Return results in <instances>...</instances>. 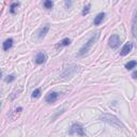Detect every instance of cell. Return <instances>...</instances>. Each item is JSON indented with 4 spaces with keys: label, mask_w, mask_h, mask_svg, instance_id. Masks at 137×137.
I'll list each match as a JSON object with an SVG mask.
<instances>
[{
    "label": "cell",
    "mask_w": 137,
    "mask_h": 137,
    "mask_svg": "<svg viewBox=\"0 0 137 137\" xmlns=\"http://www.w3.org/2000/svg\"><path fill=\"white\" fill-rule=\"evenodd\" d=\"M99 35H100L99 32H95V33L93 34L92 37H91L87 42H86V44H85L80 49H79V52H78V56H79V57H82V56L86 55V54H87V53L89 52V50L91 49V47L93 46V44H94V43L98 41Z\"/></svg>",
    "instance_id": "cell-1"
},
{
    "label": "cell",
    "mask_w": 137,
    "mask_h": 137,
    "mask_svg": "<svg viewBox=\"0 0 137 137\" xmlns=\"http://www.w3.org/2000/svg\"><path fill=\"white\" fill-rule=\"evenodd\" d=\"M101 119H102L103 121L107 122V123L111 124L112 126H116L118 128H124V125L122 124V122L120 120H118L115 116H112V115H109V114H104L101 116Z\"/></svg>",
    "instance_id": "cell-2"
},
{
    "label": "cell",
    "mask_w": 137,
    "mask_h": 137,
    "mask_svg": "<svg viewBox=\"0 0 137 137\" xmlns=\"http://www.w3.org/2000/svg\"><path fill=\"white\" fill-rule=\"evenodd\" d=\"M70 135H79V136H86V133L84 131V127L78 124V123H74L71 126L70 130Z\"/></svg>",
    "instance_id": "cell-3"
},
{
    "label": "cell",
    "mask_w": 137,
    "mask_h": 137,
    "mask_svg": "<svg viewBox=\"0 0 137 137\" xmlns=\"http://www.w3.org/2000/svg\"><path fill=\"white\" fill-rule=\"evenodd\" d=\"M108 43H109V46L114 49H116L119 47L120 45V38L118 34H112L111 37L109 38V40H108Z\"/></svg>",
    "instance_id": "cell-4"
},
{
    "label": "cell",
    "mask_w": 137,
    "mask_h": 137,
    "mask_svg": "<svg viewBox=\"0 0 137 137\" xmlns=\"http://www.w3.org/2000/svg\"><path fill=\"white\" fill-rule=\"evenodd\" d=\"M58 96H59V93H58V92L52 91V92H49L48 94L46 95L45 100H46V102H47V103H49V104H53V103H55L56 101H57V99H58Z\"/></svg>",
    "instance_id": "cell-5"
},
{
    "label": "cell",
    "mask_w": 137,
    "mask_h": 137,
    "mask_svg": "<svg viewBox=\"0 0 137 137\" xmlns=\"http://www.w3.org/2000/svg\"><path fill=\"white\" fill-rule=\"evenodd\" d=\"M46 59H47L46 55L43 52H40V53L37 54V56H35L34 61H35V63H37V64H42V63H44L46 61Z\"/></svg>",
    "instance_id": "cell-6"
},
{
    "label": "cell",
    "mask_w": 137,
    "mask_h": 137,
    "mask_svg": "<svg viewBox=\"0 0 137 137\" xmlns=\"http://www.w3.org/2000/svg\"><path fill=\"white\" fill-rule=\"evenodd\" d=\"M132 48H133V44H132V43H126V44H125L123 47H122V49L120 50V55H121V56L127 55V54L132 50Z\"/></svg>",
    "instance_id": "cell-7"
},
{
    "label": "cell",
    "mask_w": 137,
    "mask_h": 137,
    "mask_svg": "<svg viewBox=\"0 0 137 137\" xmlns=\"http://www.w3.org/2000/svg\"><path fill=\"white\" fill-rule=\"evenodd\" d=\"M132 32L134 37H137V10L134 13V17L132 20Z\"/></svg>",
    "instance_id": "cell-8"
},
{
    "label": "cell",
    "mask_w": 137,
    "mask_h": 137,
    "mask_svg": "<svg viewBox=\"0 0 137 137\" xmlns=\"http://www.w3.org/2000/svg\"><path fill=\"white\" fill-rule=\"evenodd\" d=\"M48 30H49V25H48V24H46L45 26H43V27L41 28V29L39 30V33H38V38H39V39H42V38H44L45 35L47 34Z\"/></svg>",
    "instance_id": "cell-9"
},
{
    "label": "cell",
    "mask_w": 137,
    "mask_h": 137,
    "mask_svg": "<svg viewBox=\"0 0 137 137\" xmlns=\"http://www.w3.org/2000/svg\"><path fill=\"white\" fill-rule=\"evenodd\" d=\"M105 15H106V14H105L104 12H102V13L98 14V15L94 17V20H93V24H94L95 26H99V25H100V24L103 21V19H104Z\"/></svg>",
    "instance_id": "cell-10"
},
{
    "label": "cell",
    "mask_w": 137,
    "mask_h": 137,
    "mask_svg": "<svg viewBox=\"0 0 137 137\" xmlns=\"http://www.w3.org/2000/svg\"><path fill=\"white\" fill-rule=\"evenodd\" d=\"M13 45V39H8L3 42V50H9Z\"/></svg>",
    "instance_id": "cell-11"
},
{
    "label": "cell",
    "mask_w": 137,
    "mask_h": 137,
    "mask_svg": "<svg viewBox=\"0 0 137 137\" xmlns=\"http://www.w3.org/2000/svg\"><path fill=\"white\" fill-rule=\"evenodd\" d=\"M71 44V40L69 38H66V39H63L61 40L59 43H58V45H57V47H63V46H68Z\"/></svg>",
    "instance_id": "cell-12"
},
{
    "label": "cell",
    "mask_w": 137,
    "mask_h": 137,
    "mask_svg": "<svg viewBox=\"0 0 137 137\" xmlns=\"http://www.w3.org/2000/svg\"><path fill=\"white\" fill-rule=\"evenodd\" d=\"M136 66H137V61H135V60L128 61V62L125 64V69H126V70H132V69H135Z\"/></svg>",
    "instance_id": "cell-13"
},
{
    "label": "cell",
    "mask_w": 137,
    "mask_h": 137,
    "mask_svg": "<svg viewBox=\"0 0 137 137\" xmlns=\"http://www.w3.org/2000/svg\"><path fill=\"white\" fill-rule=\"evenodd\" d=\"M43 5H44V8L45 9H52L53 6H54V2H53V0H44V2H43Z\"/></svg>",
    "instance_id": "cell-14"
},
{
    "label": "cell",
    "mask_w": 137,
    "mask_h": 137,
    "mask_svg": "<svg viewBox=\"0 0 137 137\" xmlns=\"http://www.w3.org/2000/svg\"><path fill=\"white\" fill-rule=\"evenodd\" d=\"M19 6V3L18 2H13L12 4H11V6H10V12L12 13V14H15V12H16V9Z\"/></svg>",
    "instance_id": "cell-15"
},
{
    "label": "cell",
    "mask_w": 137,
    "mask_h": 137,
    "mask_svg": "<svg viewBox=\"0 0 137 137\" xmlns=\"http://www.w3.org/2000/svg\"><path fill=\"white\" fill-rule=\"evenodd\" d=\"M40 95H41V89L38 88V89H35V90L32 92V95H31V96H32L33 99H37V98H39Z\"/></svg>",
    "instance_id": "cell-16"
},
{
    "label": "cell",
    "mask_w": 137,
    "mask_h": 137,
    "mask_svg": "<svg viewBox=\"0 0 137 137\" xmlns=\"http://www.w3.org/2000/svg\"><path fill=\"white\" fill-rule=\"evenodd\" d=\"M89 11H90V4H87L84 8V10H83V12H82V15H87V14L89 13Z\"/></svg>",
    "instance_id": "cell-17"
},
{
    "label": "cell",
    "mask_w": 137,
    "mask_h": 137,
    "mask_svg": "<svg viewBox=\"0 0 137 137\" xmlns=\"http://www.w3.org/2000/svg\"><path fill=\"white\" fill-rule=\"evenodd\" d=\"M64 3H66L67 9H70L72 4H73V0H64Z\"/></svg>",
    "instance_id": "cell-18"
},
{
    "label": "cell",
    "mask_w": 137,
    "mask_h": 137,
    "mask_svg": "<svg viewBox=\"0 0 137 137\" xmlns=\"http://www.w3.org/2000/svg\"><path fill=\"white\" fill-rule=\"evenodd\" d=\"M14 79H15V76H14V75H9L8 77L5 78V82H6V83H12Z\"/></svg>",
    "instance_id": "cell-19"
},
{
    "label": "cell",
    "mask_w": 137,
    "mask_h": 137,
    "mask_svg": "<svg viewBox=\"0 0 137 137\" xmlns=\"http://www.w3.org/2000/svg\"><path fill=\"white\" fill-rule=\"evenodd\" d=\"M132 77H133L134 79H136V78H137V70L133 72V74H132Z\"/></svg>",
    "instance_id": "cell-20"
}]
</instances>
